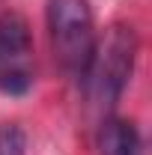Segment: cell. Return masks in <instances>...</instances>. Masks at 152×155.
Here are the masks:
<instances>
[{
	"instance_id": "5b68a950",
	"label": "cell",
	"mask_w": 152,
	"mask_h": 155,
	"mask_svg": "<svg viewBox=\"0 0 152 155\" xmlns=\"http://www.w3.org/2000/svg\"><path fill=\"white\" fill-rule=\"evenodd\" d=\"M0 155H27V137L18 122L0 125Z\"/></svg>"
},
{
	"instance_id": "277c9868",
	"label": "cell",
	"mask_w": 152,
	"mask_h": 155,
	"mask_svg": "<svg viewBox=\"0 0 152 155\" xmlns=\"http://www.w3.org/2000/svg\"><path fill=\"white\" fill-rule=\"evenodd\" d=\"M98 152L101 155H143V140L131 119L104 116L98 128Z\"/></svg>"
},
{
	"instance_id": "6da1fadb",
	"label": "cell",
	"mask_w": 152,
	"mask_h": 155,
	"mask_svg": "<svg viewBox=\"0 0 152 155\" xmlns=\"http://www.w3.org/2000/svg\"><path fill=\"white\" fill-rule=\"evenodd\" d=\"M45 21H48L54 57L63 66V72L75 81H84L98 45L90 3L87 0H48Z\"/></svg>"
},
{
	"instance_id": "7a4b0ae2",
	"label": "cell",
	"mask_w": 152,
	"mask_h": 155,
	"mask_svg": "<svg viewBox=\"0 0 152 155\" xmlns=\"http://www.w3.org/2000/svg\"><path fill=\"white\" fill-rule=\"evenodd\" d=\"M134 57H137V33L134 27L125 24H116L107 33V39L95 45L93 63L81 84H87V93L98 107L107 110L119 101L125 84L131 81Z\"/></svg>"
},
{
	"instance_id": "3957f363",
	"label": "cell",
	"mask_w": 152,
	"mask_h": 155,
	"mask_svg": "<svg viewBox=\"0 0 152 155\" xmlns=\"http://www.w3.org/2000/svg\"><path fill=\"white\" fill-rule=\"evenodd\" d=\"M33 87V36L15 12L0 15V93L27 96Z\"/></svg>"
}]
</instances>
